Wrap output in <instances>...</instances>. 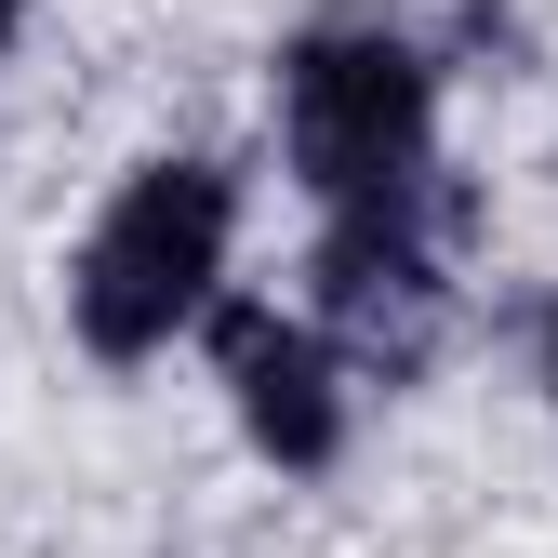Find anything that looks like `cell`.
<instances>
[{"mask_svg":"<svg viewBox=\"0 0 558 558\" xmlns=\"http://www.w3.org/2000/svg\"><path fill=\"white\" fill-rule=\"evenodd\" d=\"M279 160L306 214H452L439 186V53L386 0H332L279 40Z\"/></svg>","mask_w":558,"mask_h":558,"instance_id":"6da1fadb","label":"cell"},{"mask_svg":"<svg viewBox=\"0 0 558 558\" xmlns=\"http://www.w3.org/2000/svg\"><path fill=\"white\" fill-rule=\"evenodd\" d=\"M227 266H240V173L227 160H133L107 186V214L81 227V253H66V332L107 373H133L240 293Z\"/></svg>","mask_w":558,"mask_h":558,"instance_id":"7a4b0ae2","label":"cell"},{"mask_svg":"<svg viewBox=\"0 0 558 558\" xmlns=\"http://www.w3.org/2000/svg\"><path fill=\"white\" fill-rule=\"evenodd\" d=\"M306 319L360 386H412L452 319V214H332L306 240Z\"/></svg>","mask_w":558,"mask_h":558,"instance_id":"3957f363","label":"cell"},{"mask_svg":"<svg viewBox=\"0 0 558 558\" xmlns=\"http://www.w3.org/2000/svg\"><path fill=\"white\" fill-rule=\"evenodd\" d=\"M199 360H214L240 439L279 465V478H332L345 439H360V373L319 345L306 306H266V293H227L214 319H199Z\"/></svg>","mask_w":558,"mask_h":558,"instance_id":"277c9868","label":"cell"},{"mask_svg":"<svg viewBox=\"0 0 558 558\" xmlns=\"http://www.w3.org/2000/svg\"><path fill=\"white\" fill-rule=\"evenodd\" d=\"M532 373H545V399H558V306H545V332H532Z\"/></svg>","mask_w":558,"mask_h":558,"instance_id":"5b68a950","label":"cell"},{"mask_svg":"<svg viewBox=\"0 0 558 558\" xmlns=\"http://www.w3.org/2000/svg\"><path fill=\"white\" fill-rule=\"evenodd\" d=\"M14 27H27V0H0V53H14Z\"/></svg>","mask_w":558,"mask_h":558,"instance_id":"8992f818","label":"cell"}]
</instances>
